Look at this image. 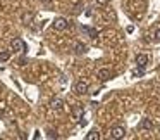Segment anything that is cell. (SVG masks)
Returning <instances> with one entry per match:
<instances>
[{
    "mask_svg": "<svg viewBox=\"0 0 160 140\" xmlns=\"http://www.w3.org/2000/svg\"><path fill=\"white\" fill-rule=\"evenodd\" d=\"M84 16H86V18H91V11H90V9H86V11H84Z\"/></svg>",
    "mask_w": 160,
    "mask_h": 140,
    "instance_id": "obj_18",
    "label": "cell"
},
{
    "mask_svg": "<svg viewBox=\"0 0 160 140\" xmlns=\"http://www.w3.org/2000/svg\"><path fill=\"white\" fill-rule=\"evenodd\" d=\"M11 49L14 50V52H26V50H28V45H26L21 38H12L11 40Z\"/></svg>",
    "mask_w": 160,
    "mask_h": 140,
    "instance_id": "obj_1",
    "label": "cell"
},
{
    "mask_svg": "<svg viewBox=\"0 0 160 140\" xmlns=\"http://www.w3.org/2000/svg\"><path fill=\"white\" fill-rule=\"evenodd\" d=\"M98 138H100V135H98L97 130H93V132H90L86 135V140H98Z\"/></svg>",
    "mask_w": 160,
    "mask_h": 140,
    "instance_id": "obj_13",
    "label": "cell"
},
{
    "mask_svg": "<svg viewBox=\"0 0 160 140\" xmlns=\"http://www.w3.org/2000/svg\"><path fill=\"white\" fill-rule=\"evenodd\" d=\"M50 107H52L53 111H60V109L64 107V100L60 97H53L52 100H50Z\"/></svg>",
    "mask_w": 160,
    "mask_h": 140,
    "instance_id": "obj_6",
    "label": "cell"
},
{
    "mask_svg": "<svg viewBox=\"0 0 160 140\" xmlns=\"http://www.w3.org/2000/svg\"><path fill=\"white\" fill-rule=\"evenodd\" d=\"M150 62V57L146 56V54H138L136 56V59H134V64L138 67H146V64Z\"/></svg>",
    "mask_w": 160,
    "mask_h": 140,
    "instance_id": "obj_4",
    "label": "cell"
},
{
    "mask_svg": "<svg viewBox=\"0 0 160 140\" xmlns=\"http://www.w3.org/2000/svg\"><path fill=\"white\" fill-rule=\"evenodd\" d=\"M67 26H69V23H67L66 18H55L52 23V28L55 30V31H64Z\"/></svg>",
    "mask_w": 160,
    "mask_h": 140,
    "instance_id": "obj_2",
    "label": "cell"
},
{
    "mask_svg": "<svg viewBox=\"0 0 160 140\" xmlns=\"http://www.w3.org/2000/svg\"><path fill=\"white\" fill-rule=\"evenodd\" d=\"M139 130H153V123H152V119H148V118H143L141 121H139Z\"/></svg>",
    "mask_w": 160,
    "mask_h": 140,
    "instance_id": "obj_8",
    "label": "cell"
},
{
    "mask_svg": "<svg viewBox=\"0 0 160 140\" xmlns=\"http://www.w3.org/2000/svg\"><path fill=\"white\" fill-rule=\"evenodd\" d=\"M110 0H97V4H100V5H105V4H108Z\"/></svg>",
    "mask_w": 160,
    "mask_h": 140,
    "instance_id": "obj_15",
    "label": "cell"
},
{
    "mask_svg": "<svg viewBox=\"0 0 160 140\" xmlns=\"http://www.w3.org/2000/svg\"><path fill=\"white\" fill-rule=\"evenodd\" d=\"M83 30H84V31H88V35H90L91 38H98V31L95 28H86V26H84Z\"/></svg>",
    "mask_w": 160,
    "mask_h": 140,
    "instance_id": "obj_12",
    "label": "cell"
},
{
    "mask_svg": "<svg viewBox=\"0 0 160 140\" xmlns=\"http://www.w3.org/2000/svg\"><path fill=\"white\" fill-rule=\"evenodd\" d=\"M98 78H100V80H103V81L110 80V78H112V71L108 69V67H102V69L98 71Z\"/></svg>",
    "mask_w": 160,
    "mask_h": 140,
    "instance_id": "obj_7",
    "label": "cell"
},
{
    "mask_svg": "<svg viewBox=\"0 0 160 140\" xmlns=\"http://www.w3.org/2000/svg\"><path fill=\"white\" fill-rule=\"evenodd\" d=\"M83 107H76V109H74V118H78V119H81V118H83Z\"/></svg>",
    "mask_w": 160,
    "mask_h": 140,
    "instance_id": "obj_14",
    "label": "cell"
},
{
    "mask_svg": "<svg viewBox=\"0 0 160 140\" xmlns=\"http://www.w3.org/2000/svg\"><path fill=\"white\" fill-rule=\"evenodd\" d=\"M74 92H76L78 95H84L88 92V83L86 81H76V83H74Z\"/></svg>",
    "mask_w": 160,
    "mask_h": 140,
    "instance_id": "obj_5",
    "label": "cell"
},
{
    "mask_svg": "<svg viewBox=\"0 0 160 140\" xmlns=\"http://www.w3.org/2000/svg\"><path fill=\"white\" fill-rule=\"evenodd\" d=\"M124 135H126V128H124V126H114V128L110 130V137L114 140L124 138Z\"/></svg>",
    "mask_w": 160,
    "mask_h": 140,
    "instance_id": "obj_3",
    "label": "cell"
},
{
    "mask_svg": "<svg viewBox=\"0 0 160 140\" xmlns=\"http://www.w3.org/2000/svg\"><path fill=\"white\" fill-rule=\"evenodd\" d=\"M143 74H145V67H138V66H136L134 69L131 71V76L132 78H139V76H143Z\"/></svg>",
    "mask_w": 160,
    "mask_h": 140,
    "instance_id": "obj_9",
    "label": "cell"
},
{
    "mask_svg": "<svg viewBox=\"0 0 160 140\" xmlns=\"http://www.w3.org/2000/svg\"><path fill=\"white\" fill-rule=\"evenodd\" d=\"M48 137L50 138H57V133L55 132H48Z\"/></svg>",
    "mask_w": 160,
    "mask_h": 140,
    "instance_id": "obj_17",
    "label": "cell"
},
{
    "mask_svg": "<svg viewBox=\"0 0 160 140\" xmlns=\"http://www.w3.org/2000/svg\"><path fill=\"white\" fill-rule=\"evenodd\" d=\"M11 59V52L9 50H2L0 52V62H5V61H9Z\"/></svg>",
    "mask_w": 160,
    "mask_h": 140,
    "instance_id": "obj_11",
    "label": "cell"
},
{
    "mask_svg": "<svg viewBox=\"0 0 160 140\" xmlns=\"http://www.w3.org/2000/svg\"><path fill=\"white\" fill-rule=\"evenodd\" d=\"M126 30H128V33H132V31H134V26H128Z\"/></svg>",
    "mask_w": 160,
    "mask_h": 140,
    "instance_id": "obj_19",
    "label": "cell"
},
{
    "mask_svg": "<svg viewBox=\"0 0 160 140\" xmlns=\"http://www.w3.org/2000/svg\"><path fill=\"white\" fill-rule=\"evenodd\" d=\"M74 50H76V54H84V52H86V45L81 43V42H78L76 47H74Z\"/></svg>",
    "mask_w": 160,
    "mask_h": 140,
    "instance_id": "obj_10",
    "label": "cell"
},
{
    "mask_svg": "<svg viewBox=\"0 0 160 140\" xmlns=\"http://www.w3.org/2000/svg\"><path fill=\"white\" fill-rule=\"evenodd\" d=\"M155 40H157V42H160V30H157V31H155Z\"/></svg>",
    "mask_w": 160,
    "mask_h": 140,
    "instance_id": "obj_16",
    "label": "cell"
}]
</instances>
